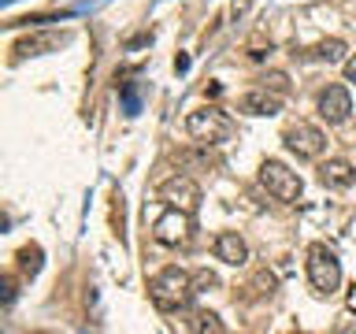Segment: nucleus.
Wrapping results in <instances>:
<instances>
[{"instance_id": "nucleus-1", "label": "nucleus", "mask_w": 356, "mask_h": 334, "mask_svg": "<svg viewBox=\"0 0 356 334\" xmlns=\"http://www.w3.org/2000/svg\"><path fill=\"white\" fill-rule=\"evenodd\" d=\"M149 294H152V305L160 312H178V308L189 305V297L197 294L193 275L182 271V267H163V271L149 283Z\"/></svg>"}, {"instance_id": "nucleus-2", "label": "nucleus", "mask_w": 356, "mask_h": 334, "mask_svg": "<svg viewBox=\"0 0 356 334\" xmlns=\"http://www.w3.org/2000/svg\"><path fill=\"white\" fill-rule=\"evenodd\" d=\"M308 283L316 294H334L341 286V264L327 245H312L308 249Z\"/></svg>"}, {"instance_id": "nucleus-3", "label": "nucleus", "mask_w": 356, "mask_h": 334, "mask_svg": "<svg viewBox=\"0 0 356 334\" xmlns=\"http://www.w3.org/2000/svg\"><path fill=\"white\" fill-rule=\"evenodd\" d=\"M260 182H264V189L271 197H278V200H293L300 197V189H305V182L297 178V171H289L286 164H278V160H267L264 167H260Z\"/></svg>"}, {"instance_id": "nucleus-4", "label": "nucleus", "mask_w": 356, "mask_h": 334, "mask_svg": "<svg viewBox=\"0 0 356 334\" xmlns=\"http://www.w3.org/2000/svg\"><path fill=\"white\" fill-rule=\"evenodd\" d=\"M186 130L193 134L197 141H227V138H230V122H227V116H222V111H216V108L189 111Z\"/></svg>"}, {"instance_id": "nucleus-5", "label": "nucleus", "mask_w": 356, "mask_h": 334, "mask_svg": "<svg viewBox=\"0 0 356 334\" xmlns=\"http://www.w3.org/2000/svg\"><path fill=\"white\" fill-rule=\"evenodd\" d=\"M189 230H193V216L182 208H167L163 216L152 223V238L160 245H182L189 238Z\"/></svg>"}, {"instance_id": "nucleus-6", "label": "nucleus", "mask_w": 356, "mask_h": 334, "mask_svg": "<svg viewBox=\"0 0 356 334\" xmlns=\"http://www.w3.org/2000/svg\"><path fill=\"white\" fill-rule=\"evenodd\" d=\"M286 145L297 156H305V160H316V156H323V149H327V134L319 127H312V122H293V127L286 130Z\"/></svg>"}, {"instance_id": "nucleus-7", "label": "nucleus", "mask_w": 356, "mask_h": 334, "mask_svg": "<svg viewBox=\"0 0 356 334\" xmlns=\"http://www.w3.org/2000/svg\"><path fill=\"white\" fill-rule=\"evenodd\" d=\"M160 197L167 200L171 208H182V212H193L200 208V186L193 182V178H171V182H163V189H160Z\"/></svg>"}, {"instance_id": "nucleus-8", "label": "nucleus", "mask_w": 356, "mask_h": 334, "mask_svg": "<svg viewBox=\"0 0 356 334\" xmlns=\"http://www.w3.org/2000/svg\"><path fill=\"white\" fill-rule=\"evenodd\" d=\"M349 111H353V97H349L345 86H327L319 93V116L327 122H345Z\"/></svg>"}, {"instance_id": "nucleus-9", "label": "nucleus", "mask_w": 356, "mask_h": 334, "mask_svg": "<svg viewBox=\"0 0 356 334\" xmlns=\"http://www.w3.org/2000/svg\"><path fill=\"white\" fill-rule=\"evenodd\" d=\"M282 108V93H275V89H249L241 100H238V111H245V116H275V111Z\"/></svg>"}, {"instance_id": "nucleus-10", "label": "nucleus", "mask_w": 356, "mask_h": 334, "mask_svg": "<svg viewBox=\"0 0 356 334\" xmlns=\"http://www.w3.org/2000/svg\"><path fill=\"white\" fill-rule=\"evenodd\" d=\"M216 256L230 267H241L245 260H249V245H245V238L238 230H222L216 238Z\"/></svg>"}, {"instance_id": "nucleus-11", "label": "nucleus", "mask_w": 356, "mask_h": 334, "mask_svg": "<svg viewBox=\"0 0 356 334\" xmlns=\"http://www.w3.org/2000/svg\"><path fill=\"white\" fill-rule=\"evenodd\" d=\"M319 182L330 189H349L356 182V171L349 160H327V164H319Z\"/></svg>"}, {"instance_id": "nucleus-12", "label": "nucleus", "mask_w": 356, "mask_h": 334, "mask_svg": "<svg viewBox=\"0 0 356 334\" xmlns=\"http://www.w3.org/2000/svg\"><path fill=\"white\" fill-rule=\"evenodd\" d=\"M60 45H67L63 33H49V38H30V41H22L15 52H22V56H38V52H44V49H60Z\"/></svg>"}, {"instance_id": "nucleus-13", "label": "nucleus", "mask_w": 356, "mask_h": 334, "mask_svg": "<svg viewBox=\"0 0 356 334\" xmlns=\"http://www.w3.org/2000/svg\"><path fill=\"white\" fill-rule=\"evenodd\" d=\"M316 56H319L323 63H341V60H345V41H338V38L323 41L319 49H316Z\"/></svg>"}, {"instance_id": "nucleus-14", "label": "nucleus", "mask_w": 356, "mask_h": 334, "mask_svg": "<svg viewBox=\"0 0 356 334\" xmlns=\"http://www.w3.org/2000/svg\"><path fill=\"white\" fill-rule=\"evenodd\" d=\"M19 260H22V271H26V275L41 271V249H38V245H26V249L19 253Z\"/></svg>"}, {"instance_id": "nucleus-15", "label": "nucleus", "mask_w": 356, "mask_h": 334, "mask_svg": "<svg viewBox=\"0 0 356 334\" xmlns=\"http://www.w3.org/2000/svg\"><path fill=\"white\" fill-rule=\"evenodd\" d=\"M193 331H211V334H222L227 327H222V319L216 316V312H200L197 323H193Z\"/></svg>"}, {"instance_id": "nucleus-16", "label": "nucleus", "mask_w": 356, "mask_h": 334, "mask_svg": "<svg viewBox=\"0 0 356 334\" xmlns=\"http://www.w3.org/2000/svg\"><path fill=\"white\" fill-rule=\"evenodd\" d=\"M264 86H267V89H275V93H289V78H286L282 71H271V74L264 78Z\"/></svg>"}, {"instance_id": "nucleus-17", "label": "nucleus", "mask_w": 356, "mask_h": 334, "mask_svg": "<svg viewBox=\"0 0 356 334\" xmlns=\"http://www.w3.org/2000/svg\"><path fill=\"white\" fill-rule=\"evenodd\" d=\"M216 283H219V278L211 271H197L193 275V289H197V294H200V289H208V286H216Z\"/></svg>"}, {"instance_id": "nucleus-18", "label": "nucleus", "mask_w": 356, "mask_h": 334, "mask_svg": "<svg viewBox=\"0 0 356 334\" xmlns=\"http://www.w3.org/2000/svg\"><path fill=\"white\" fill-rule=\"evenodd\" d=\"M122 104H127V111H130V116L141 108V104H138V89H134V86H127V89H122Z\"/></svg>"}, {"instance_id": "nucleus-19", "label": "nucleus", "mask_w": 356, "mask_h": 334, "mask_svg": "<svg viewBox=\"0 0 356 334\" xmlns=\"http://www.w3.org/2000/svg\"><path fill=\"white\" fill-rule=\"evenodd\" d=\"M345 82L356 86V56H349V60H345Z\"/></svg>"}, {"instance_id": "nucleus-20", "label": "nucleus", "mask_w": 356, "mask_h": 334, "mask_svg": "<svg viewBox=\"0 0 356 334\" xmlns=\"http://www.w3.org/2000/svg\"><path fill=\"white\" fill-rule=\"evenodd\" d=\"M15 301V278H4V305Z\"/></svg>"}, {"instance_id": "nucleus-21", "label": "nucleus", "mask_w": 356, "mask_h": 334, "mask_svg": "<svg viewBox=\"0 0 356 334\" xmlns=\"http://www.w3.org/2000/svg\"><path fill=\"white\" fill-rule=\"evenodd\" d=\"M349 308L356 312V286H353V294H349Z\"/></svg>"}, {"instance_id": "nucleus-22", "label": "nucleus", "mask_w": 356, "mask_h": 334, "mask_svg": "<svg viewBox=\"0 0 356 334\" xmlns=\"http://www.w3.org/2000/svg\"><path fill=\"white\" fill-rule=\"evenodd\" d=\"M4 4H11V0H4Z\"/></svg>"}]
</instances>
